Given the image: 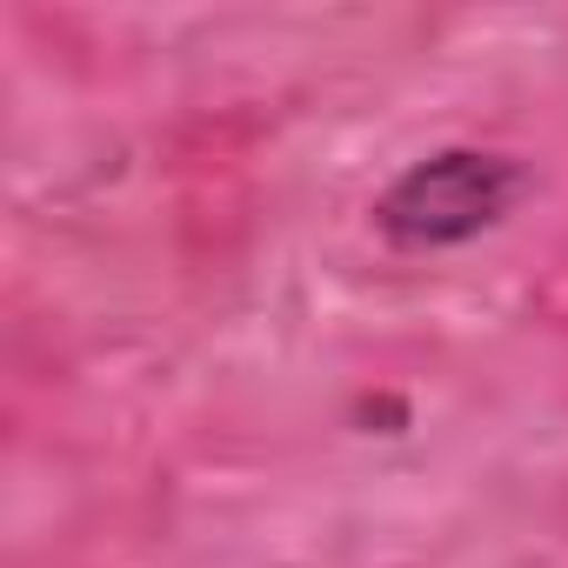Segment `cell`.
I'll return each mask as SVG.
<instances>
[{
    "mask_svg": "<svg viewBox=\"0 0 568 568\" xmlns=\"http://www.w3.org/2000/svg\"><path fill=\"white\" fill-rule=\"evenodd\" d=\"M521 194H528V168L515 154H495V148H435V154L408 161L382 187L375 227L395 247H462V241L501 227Z\"/></svg>",
    "mask_w": 568,
    "mask_h": 568,
    "instance_id": "6da1fadb",
    "label": "cell"
}]
</instances>
